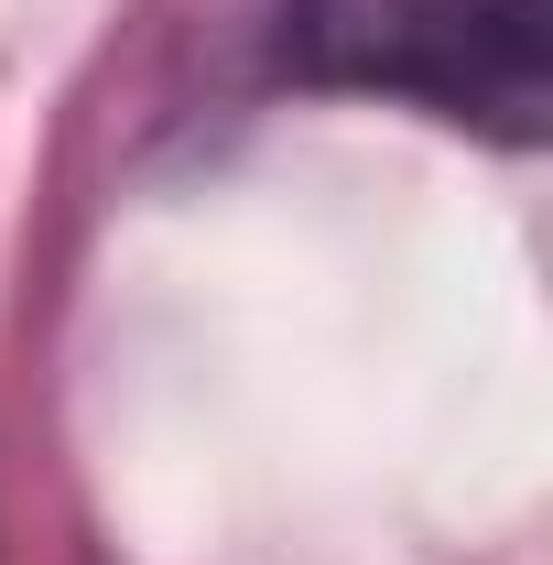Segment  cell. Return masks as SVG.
<instances>
[{"label":"cell","mask_w":553,"mask_h":565,"mask_svg":"<svg viewBox=\"0 0 553 565\" xmlns=\"http://www.w3.org/2000/svg\"><path fill=\"white\" fill-rule=\"evenodd\" d=\"M282 66L304 87L413 98L488 141H543L553 0H282Z\"/></svg>","instance_id":"1"}]
</instances>
